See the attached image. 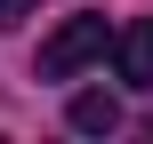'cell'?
Returning <instances> with one entry per match:
<instances>
[{
    "instance_id": "obj_1",
    "label": "cell",
    "mask_w": 153,
    "mask_h": 144,
    "mask_svg": "<svg viewBox=\"0 0 153 144\" xmlns=\"http://www.w3.org/2000/svg\"><path fill=\"white\" fill-rule=\"evenodd\" d=\"M105 40H113V24H105V16H65V24L40 40V80H73L81 64H97V56H105Z\"/></svg>"
},
{
    "instance_id": "obj_2",
    "label": "cell",
    "mask_w": 153,
    "mask_h": 144,
    "mask_svg": "<svg viewBox=\"0 0 153 144\" xmlns=\"http://www.w3.org/2000/svg\"><path fill=\"white\" fill-rule=\"evenodd\" d=\"M105 48H113V64H121V80H129V88H153V16L121 24Z\"/></svg>"
},
{
    "instance_id": "obj_3",
    "label": "cell",
    "mask_w": 153,
    "mask_h": 144,
    "mask_svg": "<svg viewBox=\"0 0 153 144\" xmlns=\"http://www.w3.org/2000/svg\"><path fill=\"white\" fill-rule=\"evenodd\" d=\"M65 120H73L81 136H113V128H121V104H113L105 88H81V96L65 104Z\"/></svg>"
},
{
    "instance_id": "obj_4",
    "label": "cell",
    "mask_w": 153,
    "mask_h": 144,
    "mask_svg": "<svg viewBox=\"0 0 153 144\" xmlns=\"http://www.w3.org/2000/svg\"><path fill=\"white\" fill-rule=\"evenodd\" d=\"M40 0H0V24H16V16H32Z\"/></svg>"
}]
</instances>
